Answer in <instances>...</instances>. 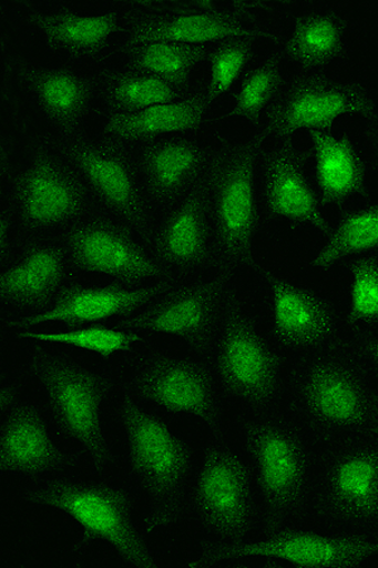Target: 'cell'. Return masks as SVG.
<instances>
[{"label":"cell","mask_w":378,"mask_h":568,"mask_svg":"<svg viewBox=\"0 0 378 568\" xmlns=\"http://www.w3.org/2000/svg\"><path fill=\"white\" fill-rule=\"evenodd\" d=\"M293 420L311 442L334 446L378 428V386L349 347L304 357L285 388Z\"/></svg>","instance_id":"1"},{"label":"cell","mask_w":378,"mask_h":568,"mask_svg":"<svg viewBox=\"0 0 378 568\" xmlns=\"http://www.w3.org/2000/svg\"><path fill=\"white\" fill-rule=\"evenodd\" d=\"M127 464L146 504V528L162 532L178 524L187 507L190 445L159 415L127 392L118 402Z\"/></svg>","instance_id":"2"},{"label":"cell","mask_w":378,"mask_h":568,"mask_svg":"<svg viewBox=\"0 0 378 568\" xmlns=\"http://www.w3.org/2000/svg\"><path fill=\"white\" fill-rule=\"evenodd\" d=\"M244 438L269 530L309 518L318 465L308 435L275 410L248 416Z\"/></svg>","instance_id":"3"},{"label":"cell","mask_w":378,"mask_h":568,"mask_svg":"<svg viewBox=\"0 0 378 568\" xmlns=\"http://www.w3.org/2000/svg\"><path fill=\"white\" fill-rule=\"evenodd\" d=\"M25 369L63 434L98 470L112 469L115 456L104 424V409L113 387L110 374L45 351L30 355Z\"/></svg>","instance_id":"4"},{"label":"cell","mask_w":378,"mask_h":568,"mask_svg":"<svg viewBox=\"0 0 378 568\" xmlns=\"http://www.w3.org/2000/svg\"><path fill=\"white\" fill-rule=\"evenodd\" d=\"M32 506L61 513L82 534L81 545L104 544L125 565L159 568V556L140 532L132 498L116 485L53 479L32 485L23 493Z\"/></svg>","instance_id":"5"},{"label":"cell","mask_w":378,"mask_h":568,"mask_svg":"<svg viewBox=\"0 0 378 568\" xmlns=\"http://www.w3.org/2000/svg\"><path fill=\"white\" fill-rule=\"evenodd\" d=\"M208 357L221 392L248 414H267L279 407L287 388L279 354L234 291L226 302Z\"/></svg>","instance_id":"6"},{"label":"cell","mask_w":378,"mask_h":568,"mask_svg":"<svg viewBox=\"0 0 378 568\" xmlns=\"http://www.w3.org/2000/svg\"><path fill=\"white\" fill-rule=\"evenodd\" d=\"M260 141H242L215 154L206 175L210 216L221 273L233 274L255 264L259 207L256 171Z\"/></svg>","instance_id":"7"},{"label":"cell","mask_w":378,"mask_h":568,"mask_svg":"<svg viewBox=\"0 0 378 568\" xmlns=\"http://www.w3.org/2000/svg\"><path fill=\"white\" fill-rule=\"evenodd\" d=\"M309 517L336 532L378 535V428L329 446Z\"/></svg>","instance_id":"8"},{"label":"cell","mask_w":378,"mask_h":568,"mask_svg":"<svg viewBox=\"0 0 378 568\" xmlns=\"http://www.w3.org/2000/svg\"><path fill=\"white\" fill-rule=\"evenodd\" d=\"M257 560L309 568H350L378 560V535L323 534L284 527L232 545L210 544L192 567Z\"/></svg>","instance_id":"9"},{"label":"cell","mask_w":378,"mask_h":568,"mask_svg":"<svg viewBox=\"0 0 378 568\" xmlns=\"http://www.w3.org/2000/svg\"><path fill=\"white\" fill-rule=\"evenodd\" d=\"M193 511L212 545L247 539L254 527L255 499L251 469L226 437H211L193 480Z\"/></svg>","instance_id":"10"},{"label":"cell","mask_w":378,"mask_h":568,"mask_svg":"<svg viewBox=\"0 0 378 568\" xmlns=\"http://www.w3.org/2000/svg\"><path fill=\"white\" fill-rule=\"evenodd\" d=\"M13 214L35 233L70 227L84 219L90 194L62 153L34 144L20 168L6 175Z\"/></svg>","instance_id":"11"},{"label":"cell","mask_w":378,"mask_h":568,"mask_svg":"<svg viewBox=\"0 0 378 568\" xmlns=\"http://www.w3.org/2000/svg\"><path fill=\"white\" fill-rule=\"evenodd\" d=\"M129 392L165 414L195 419L211 437L226 436L223 392L210 364L168 353H147L133 365Z\"/></svg>","instance_id":"12"},{"label":"cell","mask_w":378,"mask_h":568,"mask_svg":"<svg viewBox=\"0 0 378 568\" xmlns=\"http://www.w3.org/2000/svg\"><path fill=\"white\" fill-rule=\"evenodd\" d=\"M378 118L377 99L357 82L329 78L323 72H302L285 84L264 121V134L292 141L300 132L331 131L343 118Z\"/></svg>","instance_id":"13"},{"label":"cell","mask_w":378,"mask_h":568,"mask_svg":"<svg viewBox=\"0 0 378 568\" xmlns=\"http://www.w3.org/2000/svg\"><path fill=\"white\" fill-rule=\"evenodd\" d=\"M232 292L224 273L183 283L129 317L125 327L142 336L173 338L208 356Z\"/></svg>","instance_id":"14"},{"label":"cell","mask_w":378,"mask_h":568,"mask_svg":"<svg viewBox=\"0 0 378 568\" xmlns=\"http://www.w3.org/2000/svg\"><path fill=\"white\" fill-rule=\"evenodd\" d=\"M61 153L84 182L89 194L120 223L137 234L151 232V200L140 171L122 151L112 144L69 135L61 142Z\"/></svg>","instance_id":"15"},{"label":"cell","mask_w":378,"mask_h":568,"mask_svg":"<svg viewBox=\"0 0 378 568\" xmlns=\"http://www.w3.org/2000/svg\"><path fill=\"white\" fill-rule=\"evenodd\" d=\"M131 227L105 219L84 217L70 226L63 248L82 271L126 284H155L171 276L152 245L137 240Z\"/></svg>","instance_id":"16"},{"label":"cell","mask_w":378,"mask_h":568,"mask_svg":"<svg viewBox=\"0 0 378 568\" xmlns=\"http://www.w3.org/2000/svg\"><path fill=\"white\" fill-rule=\"evenodd\" d=\"M0 409V470L3 475L44 476L75 466L76 460L54 439L43 412L24 397L16 384H3Z\"/></svg>","instance_id":"17"},{"label":"cell","mask_w":378,"mask_h":568,"mask_svg":"<svg viewBox=\"0 0 378 568\" xmlns=\"http://www.w3.org/2000/svg\"><path fill=\"white\" fill-rule=\"evenodd\" d=\"M269 298L273 334L293 352L315 353L339 343L340 323L330 302L318 292L259 268Z\"/></svg>","instance_id":"18"},{"label":"cell","mask_w":378,"mask_h":568,"mask_svg":"<svg viewBox=\"0 0 378 568\" xmlns=\"http://www.w3.org/2000/svg\"><path fill=\"white\" fill-rule=\"evenodd\" d=\"M167 291L155 284H109L64 288L50 304L9 324L13 329L106 324L132 317Z\"/></svg>","instance_id":"19"},{"label":"cell","mask_w":378,"mask_h":568,"mask_svg":"<svg viewBox=\"0 0 378 568\" xmlns=\"http://www.w3.org/2000/svg\"><path fill=\"white\" fill-rule=\"evenodd\" d=\"M270 36L264 27L238 11H226L214 3H191L177 11L137 23L129 36L132 44L146 41H170L198 45L229 41L257 42Z\"/></svg>","instance_id":"20"},{"label":"cell","mask_w":378,"mask_h":568,"mask_svg":"<svg viewBox=\"0 0 378 568\" xmlns=\"http://www.w3.org/2000/svg\"><path fill=\"white\" fill-rule=\"evenodd\" d=\"M264 199L267 214L311 229L325 236L330 224L304 168V158L292 141L276 142L264 159Z\"/></svg>","instance_id":"21"},{"label":"cell","mask_w":378,"mask_h":568,"mask_svg":"<svg viewBox=\"0 0 378 568\" xmlns=\"http://www.w3.org/2000/svg\"><path fill=\"white\" fill-rule=\"evenodd\" d=\"M152 248L171 273L200 271L216 256L206 178L163 220Z\"/></svg>","instance_id":"22"},{"label":"cell","mask_w":378,"mask_h":568,"mask_svg":"<svg viewBox=\"0 0 378 568\" xmlns=\"http://www.w3.org/2000/svg\"><path fill=\"white\" fill-rule=\"evenodd\" d=\"M214 158L204 144L191 140L144 146L137 171L152 205L172 204L186 196L206 178Z\"/></svg>","instance_id":"23"},{"label":"cell","mask_w":378,"mask_h":568,"mask_svg":"<svg viewBox=\"0 0 378 568\" xmlns=\"http://www.w3.org/2000/svg\"><path fill=\"white\" fill-rule=\"evenodd\" d=\"M71 261L63 245L41 243L30 246L7 264L0 276L3 306L35 313L64 290Z\"/></svg>","instance_id":"24"},{"label":"cell","mask_w":378,"mask_h":568,"mask_svg":"<svg viewBox=\"0 0 378 568\" xmlns=\"http://www.w3.org/2000/svg\"><path fill=\"white\" fill-rule=\"evenodd\" d=\"M13 72L35 109L58 130L70 133L84 122L94 98L84 75L62 68L14 67Z\"/></svg>","instance_id":"25"},{"label":"cell","mask_w":378,"mask_h":568,"mask_svg":"<svg viewBox=\"0 0 378 568\" xmlns=\"http://www.w3.org/2000/svg\"><path fill=\"white\" fill-rule=\"evenodd\" d=\"M212 104L206 94L184 95L135 112L110 113L103 128L109 139L118 143L153 142L165 135L198 131L208 122Z\"/></svg>","instance_id":"26"},{"label":"cell","mask_w":378,"mask_h":568,"mask_svg":"<svg viewBox=\"0 0 378 568\" xmlns=\"http://www.w3.org/2000/svg\"><path fill=\"white\" fill-rule=\"evenodd\" d=\"M309 143L323 206H340L366 194V162L348 135L311 132Z\"/></svg>","instance_id":"27"},{"label":"cell","mask_w":378,"mask_h":568,"mask_svg":"<svg viewBox=\"0 0 378 568\" xmlns=\"http://www.w3.org/2000/svg\"><path fill=\"white\" fill-rule=\"evenodd\" d=\"M348 27L335 9L320 8L297 18L285 37L282 59L302 72H320L347 57Z\"/></svg>","instance_id":"28"},{"label":"cell","mask_w":378,"mask_h":568,"mask_svg":"<svg viewBox=\"0 0 378 568\" xmlns=\"http://www.w3.org/2000/svg\"><path fill=\"white\" fill-rule=\"evenodd\" d=\"M32 30L57 50L92 54L106 48L119 32L113 12L48 11L31 17Z\"/></svg>","instance_id":"29"},{"label":"cell","mask_w":378,"mask_h":568,"mask_svg":"<svg viewBox=\"0 0 378 568\" xmlns=\"http://www.w3.org/2000/svg\"><path fill=\"white\" fill-rule=\"evenodd\" d=\"M13 334L24 342L67 347L103 359L132 352L143 338L131 328L106 324L16 328Z\"/></svg>","instance_id":"30"},{"label":"cell","mask_w":378,"mask_h":568,"mask_svg":"<svg viewBox=\"0 0 378 568\" xmlns=\"http://www.w3.org/2000/svg\"><path fill=\"white\" fill-rule=\"evenodd\" d=\"M378 252V200L340 217L313 254L309 267L327 272L357 256Z\"/></svg>","instance_id":"31"},{"label":"cell","mask_w":378,"mask_h":568,"mask_svg":"<svg viewBox=\"0 0 378 568\" xmlns=\"http://www.w3.org/2000/svg\"><path fill=\"white\" fill-rule=\"evenodd\" d=\"M206 48L170 41H146L131 45L135 70L184 85L208 57Z\"/></svg>","instance_id":"32"},{"label":"cell","mask_w":378,"mask_h":568,"mask_svg":"<svg viewBox=\"0 0 378 568\" xmlns=\"http://www.w3.org/2000/svg\"><path fill=\"white\" fill-rule=\"evenodd\" d=\"M183 87L133 69L110 78L104 95L114 112H135L184 97Z\"/></svg>","instance_id":"33"},{"label":"cell","mask_w":378,"mask_h":568,"mask_svg":"<svg viewBox=\"0 0 378 568\" xmlns=\"http://www.w3.org/2000/svg\"><path fill=\"white\" fill-rule=\"evenodd\" d=\"M282 58H267L246 73L233 99L232 112L239 121L264 122L284 88Z\"/></svg>","instance_id":"34"},{"label":"cell","mask_w":378,"mask_h":568,"mask_svg":"<svg viewBox=\"0 0 378 568\" xmlns=\"http://www.w3.org/2000/svg\"><path fill=\"white\" fill-rule=\"evenodd\" d=\"M347 324L378 327V258L357 256L349 264Z\"/></svg>","instance_id":"35"},{"label":"cell","mask_w":378,"mask_h":568,"mask_svg":"<svg viewBox=\"0 0 378 568\" xmlns=\"http://www.w3.org/2000/svg\"><path fill=\"white\" fill-rule=\"evenodd\" d=\"M254 53L252 41H229L219 43L208 58L206 97L212 103L232 90L245 72Z\"/></svg>","instance_id":"36"},{"label":"cell","mask_w":378,"mask_h":568,"mask_svg":"<svg viewBox=\"0 0 378 568\" xmlns=\"http://www.w3.org/2000/svg\"><path fill=\"white\" fill-rule=\"evenodd\" d=\"M349 349L355 353L378 384V334H357L350 341Z\"/></svg>","instance_id":"37"},{"label":"cell","mask_w":378,"mask_h":568,"mask_svg":"<svg viewBox=\"0 0 378 568\" xmlns=\"http://www.w3.org/2000/svg\"><path fill=\"white\" fill-rule=\"evenodd\" d=\"M370 143L375 168L378 172V118L371 122Z\"/></svg>","instance_id":"38"}]
</instances>
